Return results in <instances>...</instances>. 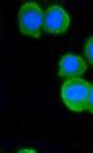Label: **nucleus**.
Masks as SVG:
<instances>
[{
    "label": "nucleus",
    "mask_w": 93,
    "mask_h": 153,
    "mask_svg": "<svg viewBox=\"0 0 93 153\" xmlns=\"http://www.w3.org/2000/svg\"><path fill=\"white\" fill-rule=\"evenodd\" d=\"M91 83L82 77H72L61 86V100L68 110L82 112L87 110Z\"/></svg>",
    "instance_id": "nucleus-1"
},
{
    "label": "nucleus",
    "mask_w": 93,
    "mask_h": 153,
    "mask_svg": "<svg viewBox=\"0 0 93 153\" xmlns=\"http://www.w3.org/2000/svg\"><path fill=\"white\" fill-rule=\"evenodd\" d=\"M20 33L31 37H41L44 29V11L37 3L27 1L18 11Z\"/></svg>",
    "instance_id": "nucleus-2"
},
{
    "label": "nucleus",
    "mask_w": 93,
    "mask_h": 153,
    "mask_svg": "<svg viewBox=\"0 0 93 153\" xmlns=\"http://www.w3.org/2000/svg\"><path fill=\"white\" fill-rule=\"evenodd\" d=\"M69 24H71V18L68 13L60 5L53 4L44 13V30L51 35L66 33Z\"/></svg>",
    "instance_id": "nucleus-3"
},
{
    "label": "nucleus",
    "mask_w": 93,
    "mask_h": 153,
    "mask_svg": "<svg viewBox=\"0 0 93 153\" xmlns=\"http://www.w3.org/2000/svg\"><path fill=\"white\" fill-rule=\"evenodd\" d=\"M87 64L83 57L73 53H66L58 61L57 74L60 77H80L87 71Z\"/></svg>",
    "instance_id": "nucleus-4"
},
{
    "label": "nucleus",
    "mask_w": 93,
    "mask_h": 153,
    "mask_svg": "<svg viewBox=\"0 0 93 153\" xmlns=\"http://www.w3.org/2000/svg\"><path fill=\"white\" fill-rule=\"evenodd\" d=\"M84 55L88 59L89 64L93 65V36L88 37L86 45H84Z\"/></svg>",
    "instance_id": "nucleus-5"
},
{
    "label": "nucleus",
    "mask_w": 93,
    "mask_h": 153,
    "mask_svg": "<svg viewBox=\"0 0 93 153\" xmlns=\"http://www.w3.org/2000/svg\"><path fill=\"white\" fill-rule=\"evenodd\" d=\"M87 111H89L91 113H93V85H91V88H89V96H88Z\"/></svg>",
    "instance_id": "nucleus-6"
},
{
    "label": "nucleus",
    "mask_w": 93,
    "mask_h": 153,
    "mask_svg": "<svg viewBox=\"0 0 93 153\" xmlns=\"http://www.w3.org/2000/svg\"><path fill=\"white\" fill-rule=\"evenodd\" d=\"M37 151L34 148H20L18 149V153H36Z\"/></svg>",
    "instance_id": "nucleus-7"
}]
</instances>
